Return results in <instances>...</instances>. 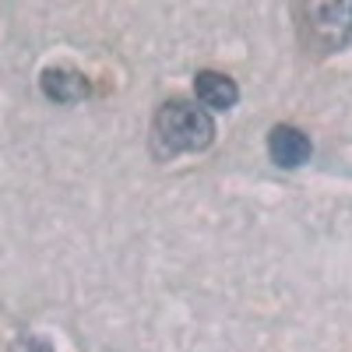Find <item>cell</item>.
I'll use <instances>...</instances> for the list:
<instances>
[{
  "label": "cell",
  "mask_w": 352,
  "mask_h": 352,
  "mask_svg": "<svg viewBox=\"0 0 352 352\" xmlns=\"http://www.w3.org/2000/svg\"><path fill=\"white\" fill-rule=\"evenodd\" d=\"M155 144L166 155H180V152H204L215 141V120L212 113L187 102V99H169L159 106L155 120H152Z\"/></svg>",
  "instance_id": "1"
},
{
  "label": "cell",
  "mask_w": 352,
  "mask_h": 352,
  "mask_svg": "<svg viewBox=\"0 0 352 352\" xmlns=\"http://www.w3.org/2000/svg\"><path fill=\"white\" fill-rule=\"evenodd\" d=\"M300 43L314 53H338L352 46V0L338 4H296Z\"/></svg>",
  "instance_id": "2"
},
{
  "label": "cell",
  "mask_w": 352,
  "mask_h": 352,
  "mask_svg": "<svg viewBox=\"0 0 352 352\" xmlns=\"http://www.w3.org/2000/svg\"><path fill=\"white\" fill-rule=\"evenodd\" d=\"M268 155H272V162L282 166V169H296V166L310 162L314 144H310V138H307L300 127L275 124V127L268 131Z\"/></svg>",
  "instance_id": "3"
},
{
  "label": "cell",
  "mask_w": 352,
  "mask_h": 352,
  "mask_svg": "<svg viewBox=\"0 0 352 352\" xmlns=\"http://www.w3.org/2000/svg\"><path fill=\"white\" fill-rule=\"evenodd\" d=\"M39 88L50 102H60V106H71V102H81L88 96V78L67 64H56V67H46L39 74Z\"/></svg>",
  "instance_id": "4"
},
{
  "label": "cell",
  "mask_w": 352,
  "mask_h": 352,
  "mask_svg": "<svg viewBox=\"0 0 352 352\" xmlns=\"http://www.w3.org/2000/svg\"><path fill=\"white\" fill-rule=\"evenodd\" d=\"M194 96L204 109H232L240 99V85L222 71H197Z\"/></svg>",
  "instance_id": "5"
},
{
  "label": "cell",
  "mask_w": 352,
  "mask_h": 352,
  "mask_svg": "<svg viewBox=\"0 0 352 352\" xmlns=\"http://www.w3.org/2000/svg\"><path fill=\"white\" fill-rule=\"evenodd\" d=\"M8 352H53V345L46 338H39V335H21Z\"/></svg>",
  "instance_id": "6"
}]
</instances>
